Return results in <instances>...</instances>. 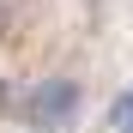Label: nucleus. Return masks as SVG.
Returning a JSON list of instances; mask_svg holds the SVG:
<instances>
[{"label": "nucleus", "instance_id": "nucleus-2", "mask_svg": "<svg viewBox=\"0 0 133 133\" xmlns=\"http://www.w3.org/2000/svg\"><path fill=\"white\" fill-rule=\"evenodd\" d=\"M109 133H133V91H121L109 103Z\"/></svg>", "mask_w": 133, "mask_h": 133}, {"label": "nucleus", "instance_id": "nucleus-1", "mask_svg": "<svg viewBox=\"0 0 133 133\" xmlns=\"http://www.w3.org/2000/svg\"><path fill=\"white\" fill-rule=\"evenodd\" d=\"M79 109H85L79 79L49 73V79H36L30 97H24V127H36V133H66V127L79 121Z\"/></svg>", "mask_w": 133, "mask_h": 133}]
</instances>
